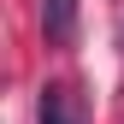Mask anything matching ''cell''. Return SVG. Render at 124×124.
I'll list each match as a JSON object with an SVG mask.
<instances>
[{"instance_id":"cell-1","label":"cell","mask_w":124,"mask_h":124,"mask_svg":"<svg viewBox=\"0 0 124 124\" xmlns=\"http://www.w3.org/2000/svg\"><path fill=\"white\" fill-rule=\"evenodd\" d=\"M36 124H83V101H77L71 83H47L36 106Z\"/></svg>"},{"instance_id":"cell-2","label":"cell","mask_w":124,"mask_h":124,"mask_svg":"<svg viewBox=\"0 0 124 124\" xmlns=\"http://www.w3.org/2000/svg\"><path fill=\"white\" fill-rule=\"evenodd\" d=\"M41 36H47V47H71L77 41V0H41Z\"/></svg>"}]
</instances>
